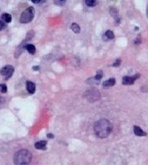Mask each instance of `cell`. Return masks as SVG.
Wrapping results in <instances>:
<instances>
[{"label": "cell", "mask_w": 148, "mask_h": 165, "mask_svg": "<svg viewBox=\"0 0 148 165\" xmlns=\"http://www.w3.org/2000/svg\"><path fill=\"white\" fill-rule=\"evenodd\" d=\"M94 132L100 139H105L112 132V124L107 119H101L94 125Z\"/></svg>", "instance_id": "cell-1"}, {"label": "cell", "mask_w": 148, "mask_h": 165, "mask_svg": "<svg viewBox=\"0 0 148 165\" xmlns=\"http://www.w3.org/2000/svg\"><path fill=\"white\" fill-rule=\"evenodd\" d=\"M31 158H32V155L29 150H21L14 155L13 162H14V163L17 164V165L29 164L31 162Z\"/></svg>", "instance_id": "cell-2"}, {"label": "cell", "mask_w": 148, "mask_h": 165, "mask_svg": "<svg viewBox=\"0 0 148 165\" xmlns=\"http://www.w3.org/2000/svg\"><path fill=\"white\" fill-rule=\"evenodd\" d=\"M34 15H35L34 8L30 7L29 8H27L26 10L21 14L19 21L21 23H29V22H30L32 20H33Z\"/></svg>", "instance_id": "cell-3"}, {"label": "cell", "mask_w": 148, "mask_h": 165, "mask_svg": "<svg viewBox=\"0 0 148 165\" xmlns=\"http://www.w3.org/2000/svg\"><path fill=\"white\" fill-rule=\"evenodd\" d=\"M13 73H14V68L11 65H7L1 69V74L4 76L5 80H7L10 78L12 76Z\"/></svg>", "instance_id": "cell-4"}, {"label": "cell", "mask_w": 148, "mask_h": 165, "mask_svg": "<svg viewBox=\"0 0 148 165\" xmlns=\"http://www.w3.org/2000/svg\"><path fill=\"white\" fill-rule=\"evenodd\" d=\"M140 77V74H135L133 76H124L123 78V84H133L135 82V80Z\"/></svg>", "instance_id": "cell-5"}, {"label": "cell", "mask_w": 148, "mask_h": 165, "mask_svg": "<svg viewBox=\"0 0 148 165\" xmlns=\"http://www.w3.org/2000/svg\"><path fill=\"white\" fill-rule=\"evenodd\" d=\"M26 86H27V92H29V94H34L35 93V90H36V86H35V84L34 83H32L30 81H27L26 83Z\"/></svg>", "instance_id": "cell-6"}, {"label": "cell", "mask_w": 148, "mask_h": 165, "mask_svg": "<svg viewBox=\"0 0 148 165\" xmlns=\"http://www.w3.org/2000/svg\"><path fill=\"white\" fill-rule=\"evenodd\" d=\"M46 145H47V141L45 140H40V141H38V142L35 143V148L37 150H46L47 147H46Z\"/></svg>", "instance_id": "cell-7"}, {"label": "cell", "mask_w": 148, "mask_h": 165, "mask_svg": "<svg viewBox=\"0 0 148 165\" xmlns=\"http://www.w3.org/2000/svg\"><path fill=\"white\" fill-rule=\"evenodd\" d=\"M133 132H135V134L138 137H143V136H146V133L141 128L137 126H135L133 127Z\"/></svg>", "instance_id": "cell-8"}, {"label": "cell", "mask_w": 148, "mask_h": 165, "mask_svg": "<svg viewBox=\"0 0 148 165\" xmlns=\"http://www.w3.org/2000/svg\"><path fill=\"white\" fill-rule=\"evenodd\" d=\"M115 84V79L114 78H111L109 80H107V81H105L103 86L104 88H108V87H111V86H113Z\"/></svg>", "instance_id": "cell-9"}, {"label": "cell", "mask_w": 148, "mask_h": 165, "mask_svg": "<svg viewBox=\"0 0 148 165\" xmlns=\"http://www.w3.org/2000/svg\"><path fill=\"white\" fill-rule=\"evenodd\" d=\"M26 50L29 51L30 54H34V53H36L35 46L32 45V44H27V45H26Z\"/></svg>", "instance_id": "cell-10"}, {"label": "cell", "mask_w": 148, "mask_h": 165, "mask_svg": "<svg viewBox=\"0 0 148 165\" xmlns=\"http://www.w3.org/2000/svg\"><path fill=\"white\" fill-rule=\"evenodd\" d=\"M2 20L6 22V23H10L11 22V20H12V18H11V16L9 15V14H7V13H5V14H3L2 15Z\"/></svg>", "instance_id": "cell-11"}, {"label": "cell", "mask_w": 148, "mask_h": 165, "mask_svg": "<svg viewBox=\"0 0 148 165\" xmlns=\"http://www.w3.org/2000/svg\"><path fill=\"white\" fill-rule=\"evenodd\" d=\"M71 28L72 31H74L75 33H79V32L81 31V28H80V26H79L78 24H76V23H73V24H71Z\"/></svg>", "instance_id": "cell-12"}, {"label": "cell", "mask_w": 148, "mask_h": 165, "mask_svg": "<svg viewBox=\"0 0 148 165\" xmlns=\"http://www.w3.org/2000/svg\"><path fill=\"white\" fill-rule=\"evenodd\" d=\"M105 37L107 38L108 40H113L114 38V34L112 30H107L105 32Z\"/></svg>", "instance_id": "cell-13"}, {"label": "cell", "mask_w": 148, "mask_h": 165, "mask_svg": "<svg viewBox=\"0 0 148 165\" xmlns=\"http://www.w3.org/2000/svg\"><path fill=\"white\" fill-rule=\"evenodd\" d=\"M85 4L88 7H94L96 4V0H85Z\"/></svg>", "instance_id": "cell-14"}, {"label": "cell", "mask_w": 148, "mask_h": 165, "mask_svg": "<svg viewBox=\"0 0 148 165\" xmlns=\"http://www.w3.org/2000/svg\"><path fill=\"white\" fill-rule=\"evenodd\" d=\"M103 71H98V73H97L96 74V76H95V79L96 80H98V81H100V80L103 78Z\"/></svg>", "instance_id": "cell-15"}, {"label": "cell", "mask_w": 148, "mask_h": 165, "mask_svg": "<svg viewBox=\"0 0 148 165\" xmlns=\"http://www.w3.org/2000/svg\"><path fill=\"white\" fill-rule=\"evenodd\" d=\"M0 91H1L2 93H7V87L6 84H0Z\"/></svg>", "instance_id": "cell-16"}, {"label": "cell", "mask_w": 148, "mask_h": 165, "mask_svg": "<svg viewBox=\"0 0 148 165\" xmlns=\"http://www.w3.org/2000/svg\"><path fill=\"white\" fill-rule=\"evenodd\" d=\"M120 64H121V60L118 59V60L116 61V62H115V63L113 64V67H118V66H119Z\"/></svg>", "instance_id": "cell-17"}, {"label": "cell", "mask_w": 148, "mask_h": 165, "mask_svg": "<svg viewBox=\"0 0 148 165\" xmlns=\"http://www.w3.org/2000/svg\"><path fill=\"white\" fill-rule=\"evenodd\" d=\"M4 28H5V24H4V22L0 20V30H3Z\"/></svg>", "instance_id": "cell-18"}, {"label": "cell", "mask_w": 148, "mask_h": 165, "mask_svg": "<svg viewBox=\"0 0 148 165\" xmlns=\"http://www.w3.org/2000/svg\"><path fill=\"white\" fill-rule=\"evenodd\" d=\"M31 2H33L34 4H38V3H39L41 0H30Z\"/></svg>", "instance_id": "cell-19"}, {"label": "cell", "mask_w": 148, "mask_h": 165, "mask_svg": "<svg viewBox=\"0 0 148 165\" xmlns=\"http://www.w3.org/2000/svg\"><path fill=\"white\" fill-rule=\"evenodd\" d=\"M47 137H48V138H49V139H54V135L53 134H48L47 135Z\"/></svg>", "instance_id": "cell-20"}, {"label": "cell", "mask_w": 148, "mask_h": 165, "mask_svg": "<svg viewBox=\"0 0 148 165\" xmlns=\"http://www.w3.org/2000/svg\"><path fill=\"white\" fill-rule=\"evenodd\" d=\"M33 70H34V71H39V66H34Z\"/></svg>", "instance_id": "cell-21"}, {"label": "cell", "mask_w": 148, "mask_h": 165, "mask_svg": "<svg viewBox=\"0 0 148 165\" xmlns=\"http://www.w3.org/2000/svg\"><path fill=\"white\" fill-rule=\"evenodd\" d=\"M61 1H65V0H61Z\"/></svg>", "instance_id": "cell-22"}, {"label": "cell", "mask_w": 148, "mask_h": 165, "mask_svg": "<svg viewBox=\"0 0 148 165\" xmlns=\"http://www.w3.org/2000/svg\"><path fill=\"white\" fill-rule=\"evenodd\" d=\"M147 16H148V11H147Z\"/></svg>", "instance_id": "cell-23"}]
</instances>
